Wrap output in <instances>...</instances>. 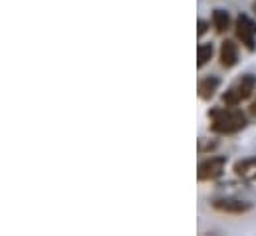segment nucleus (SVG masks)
<instances>
[{"mask_svg":"<svg viewBox=\"0 0 256 236\" xmlns=\"http://www.w3.org/2000/svg\"><path fill=\"white\" fill-rule=\"evenodd\" d=\"M210 119V131L218 133V135H234L238 131H242L248 123L246 116L242 114V110L238 108H214L208 112Z\"/></svg>","mask_w":256,"mask_h":236,"instance_id":"obj_1","label":"nucleus"},{"mask_svg":"<svg viewBox=\"0 0 256 236\" xmlns=\"http://www.w3.org/2000/svg\"><path fill=\"white\" fill-rule=\"evenodd\" d=\"M256 90V78L252 74H244L242 78H238L224 94H222V104L228 108H238L244 100L252 98Z\"/></svg>","mask_w":256,"mask_h":236,"instance_id":"obj_2","label":"nucleus"},{"mask_svg":"<svg viewBox=\"0 0 256 236\" xmlns=\"http://www.w3.org/2000/svg\"><path fill=\"white\" fill-rule=\"evenodd\" d=\"M234 34L238 38V42H242V46L248 52H256V22H252L246 14H240L234 22Z\"/></svg>","mask_w":256,"mask_h":236,"instance_id":"obj_3","label":"nucleus"},{"mask_svg":"<svg viewBox=\"0 0 256 236\" xmlns=\"http://www.w3.org/2000/svg\"><path fill=\"white\" fill-rule=\"evenodd\" d=\"M224 165H226V157H208L198 163L196 177L198 180H214L224 173Z\"/></svg>","mask_w":256,"mask_h":236,"instance_id":"obj_4","label":"nucleus"},{"mask_svg":"<svg viewBox=\"0 0 256 236\" xmlns=\"http://www.w3.org/2000/svg\"><path fill=\"white\" fill-rule=\"evenodd\" d=\"M210 206L214 210L226 212V214H244L252 208L250 202H244V200H238V198H214L210 202Z\"/></svg>","mask_w":256,"mask_h":236,"instance_id":"obj_5","label":"nucleus"},{"mask_svg":"<svg viewBox=\"0 0 256 236\" xmlns=\"http://www.w3.org/2000/svg\"><path fill=\"white\" fill-rule=\"evenodd\" d=\"M218 60H220V66L230 70L238 64V44L234 40H224L220 44V52H218Z\"/></svg>","mask_w":256,"mask_h":236,"instance_id":"obj_6","label":"nucleus"},{"mask_svg":"<svg viewBox=\"0 0 256 236\" xmlns=\"http://www.w3.org/2000/svg\"><path fill=\"white\" fill-rule=\"evenodd\" d=\"M234 175L244 180H256V157L240 159L234 163Z\"/></svg>","mask_w":256,"mask_h":236,"instance_id":"obj_7","label":"nucleus"},{"mask_svg":"<svg viewBox=\"0 0 256 236\" xmlns=\"http://www.w3.org/2000/svg\"><path fill=\"white\" fill-rule=\"evenodd\" d=\"M218 88H220V80L216 78V76H206V78H202L200 82H198V98L200 100H210L216 92H218Z\"/></svg>","mask_w":256,"mask_h":236,"instance_id":"obj_8","label":"nucleus"},{"mask_svg":"<svg viewBox=\"0 0 256 236\" xmlns=\"http://www.w3.org/2000/svg\"><path fill=\"white\" fill-rule=\"evenodd\" d=\"M212 26L218 34H224L228 28H230V14L222 8H216L212 10Z\"/></svg>","mask_w":256,"mask_h":236,"instance_id":"obj_9","label":"nucleus"},{"mask_svg":"<svg viewBox=\"0 0 256 236\" xmlns=\"http://www.w3.org/2000/svg\"><path fill=\"white\" fill-rule=\"evenodd\" d=\"M212 54H214L212 44H200V46L196 48V68L206 66V64L212 60Z\"/></svg>","mask_w":256,"mask_h":236,"instance_id":"obj_10","label":"nucleus"},{"mask_svg":"<svg viewBox=\"0 0 256 236\" xmlns=\"http://www.w3.org/2000/svg\"><path fill=\"white\" fill-rule=\"evenodd\" d=\"M208 26H210V24H208L206 20H198V30H196V34H198V36H202V34L208 30Z\"/></svg>","mask_w":256,"mask_h":236,"instance_id":"obj_11","label":"nucleus"},{"mask_svg":"<svg viewBox=\"0 0 256 236\" xmlns=\"http://www.w3.org/2000/svg\"><path fill=\"white\" fill-rule=\"evenodd\" d=\"M250 114H252V116H256V100L250 104Z\"/></svg>","mask_w":256,"mask_h":236,"instance_id":"obj_12","label":"nucleus"}]
</instances>
